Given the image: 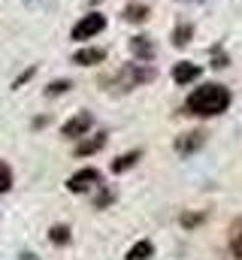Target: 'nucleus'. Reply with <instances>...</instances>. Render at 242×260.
<instances>
[{
    "instance_id": "obj_1",
    "label": "nucleus",
    "mask_w": 242,
    "mask_h": 260,
    "mask_svg": "<svg viewBox=\"0 0 242 260\" xmlns=\"http://www.w3.org/2000/svg\"><path fill=\"white\" fill-rule=\"evenodd\" d=\"M227 106H230V91H227L224 85L209 82V85L197 88V91L188 97L185 112H188V115H200V118H212V115L227 112Z\"/></svg>"
},
{
    "instance_id": "obj_2",
    "label": "nucleus",
    "mask_w": 242,
    "mask_h": 260,
    "mask_svg": "<svg viewBox=\"0 0 242 260\" xmlns=\"http://www.w3.org/2000/svg\"><path fill=\"white\" fill-rule=\"evenodd\" d=\"M152 79H155V70L152 67H142V64H127V67H121V73H118V85L124 91L127 88H136V85H145Z\"/></svg>"
},
{
    "instance_id": "obj_3",
    "label": "nucleus",
    "mask_w": 242,
    "mask_h": 260,
    "mask_svg": "<svg viewBox=\"0 0 242 260\" xmlns=\"http://www.w3.org/2000/svg\"><path fill=\"white\" fill-rule=\"evenodd\" d=\"M103 27H106V18H103L100 12H88V15H85V18L73 27V40H82V43H85V40L97 37Z\"/></svg>"
},
{
    "instance_id": "obj_4",
    "label": "nucleus",
    "mask_w": 242,
    "mask_h": 260,
    "mask_svg": "<svg viewBox=\"0 0 242 260\" xmlns=\"http://www.w3.org/2000/svg\"><path fill=\"white\" fill-rule=\"evenodd\" d=\"M97 182H100V173H97L94 167H85V170H79L76 176H70L67 188H70L73 194H85V191H91Z\"/></svg>"
},
{
    "instance_id": "obj_5",
    "label": "nucleus",
    "mask_w": 242,
    "mask_h": 260,
    "mask_svg": "<svg viewBox=\"0 0 242 260\" xmlns=\"http://www.w3.org/2000/svg\"><path fill=\"white\" fill-rule=\"evenodd\" d=\"M94 124V118L88 115V112H79V115H73L70 121H64V136H70V139H79V136H85L88 130Z\"/></svg>"
},
{
    "instance_id": "obj_6",
    "label": "nucleus",
    "mask_w": 242,
    "mask_h": 260,
    "mask_svg": "<svg viewBox=\"0 0 242 260\" xmlns=\"http://www.w3.org/2000/svg\"><path fill=\"white\" fill-rule=\"evenodd\" d=\"M203 142H206V130H191V133L176 139V151L179 154H194L197 148H203Z\"/></svg>"
},
{
    "instance_id": "obj_7",
    "label": "nucleus",
    "mask_w": 242,
    "mask_h": 260,
    "mask_svg": "<svg viewBox=\"0 0 242 260\" xmlns=\"http://www.w3.org/2000/svg\"><path fill=\"white\" fill-rule=\"evenodd\" d=\"M130 52L136 55V61H152L155 58V46L148 37H133L130 40Z\"/></svg>"
},
{
    "instance_id": "obj_8",
    "label": "nucleus",
    "mask_w": 242,
    "mask_h": 260,
    "mask_svg": "<svg viewBox=\"0 0 242 260\" xmlns=\"http://www.w3.org/2000/svg\"><path fill=\"white\" fill-rule=\"evenodd\" d=\"M173 79H176L179 85H188V82L200 79V67H197V64H188V61H182V64H176V70H173Z\"/></svg>"
},
{
    "instance_id": "obj_9",
    "label": "nucleus",
    "mask_w": 242,
    "mask_h": 260,
    "mask_svg": "<svg viewBox=\"0 0 242 260\" xmlns=\"http://www.w3.org/2000/svg\"><path fill=\"white\" fill-rule=\"evenodd\" d=\"M103 58H106V52H103V49H82V52H76V55H73V64L88 67V64H100Z\"/></svg>"
},
{
    "instance_id": "obj_10",
    "label": "nucleus",
    "mask_w": 242,
    "mask_h": 260,
    "mask_svg": "<svg viewBox=\"0 0 242 260\" xmlns=\"http://www.w3.org/2000/svg\"><path fill=\"white\" fill-rule=\"evenodd\" d=\"M103 145H106V133H97L94 139H88V142L76 145V154H79V157H85V154H94V151H100Z\"/></svg>"
},
{
    "instance_id": "obj_11",
    "label": "nucleus",
    "mask_w": 242,
    "mask_h": 260,
    "mask_svg": "<svg viewBox=\"0 0 242 260\" xmlns=\"http://www.w3.org/2000/svg\"><path fill=\"white\" fill-rule=\"evenodd\" d=\"M152 251H155V248H152V242H148V239H142V242H136V245L127 251V260H148V257H152Z\"/></svg>"
},
{
    "instance_id": "obj_12",
    "label": "nucleus",
    "mask_w": 242,
    "mask_h": 260,
    "mask_svg": "<svg viewBox=\"0 0 242 260\" xmlns=\"http://www.w3.org/2000/svg\"><path fill=\"white\" fill-rule=\"evenodd\" d=\"M124 18H127V21H145V18H148V6H145V3H130V6L124 9Z\"/></svg>"
},
{
    "instance_id": "obj_13",
    "label": "nucleus",
    "mask_w": 242,
    "mask_h": 260,
    "mask_svg": "<svg viewBox=\"0 0 242 260\" xmlns=\"http://www.w3.org/2000/svg\"><path fill=\"white\" fill-rule=\"evenodd\" d=\"M136 160H139V151H127V154H121L118 160L112 164V173H124V170H130Z\"/></svg>"
},
{
    "instance_id": "obj_14",
    "label": "nucleus",
    "mask_w": 242,
    "mask_h": 260,
    "mask_svg": "<svg viewBox=\"0 0 242 260\" xmlns=\"http://www.w3.org/2000/svg\"><path fill=\"white\" fill-rule=\"evenodd\" d=\"M191 34H194V27H191V24H179V27H176V34H173V46H188V43H191Z\"/></svg>"
},
{
    "instance_id": "obj_15",
    "label": "nucleus",
    "mask_w": 242,
    "mask_h": 260,
    "mask_svg": "<svg viewBox=\"0 0 242 260\" xmlns=\"http://www.w3.org/2000/svg\"><path fill=\"white\" fill-rule=\"evenodd\" d=\"M49 239H52L55 245H67V242H70V230L60 227V224H55V227L49 230Z\"/></svg>"
},
{
    "instance_id": "obj_16",
    "label": "nucleus",
    "mask_w": 242,
    "mask_h": 260,
    "mask_svg": "<svg viewBox=\"0 0 242 260\" xmlns=\"http://www.w3.org/2000/svg\"><path fill=\"white\" fill-rule=\"evenodd\" d=\"M230 248H233V257L242 260V224H236L230 233Z\"/></svg>"
},
{
    "instance_id": "obj_17",
    "label": "nucleus",
    "mask_w": 242,
    "mask_h": 260,
    "mask_svg": "<svg viewBox=\"0 0 242 260\" xmlns=\"http://www.w3.org/2000/svg\"><path fill=\"white\" fill-rule=\"evenodd\" d=\"M9 188H12V173L6 164H0V194H6Z\"/></svg>"
},
{
    "instance_id": "obj_18",
    "label": "nucleus",
    "mask_w": 242,
    "mask_h": 260,
    "mask_svg": "<svg viewBox=\"0 0 242 260\" xmlns=\"http://www.w3.org/2000/svg\"><path fill=\"white\" fill-rule=\"evenodd\" d=\"M64 91H70V82H67V79H64V82H52L46 94H49V97H58V94H64Z\"/></svg>"
}]
</instances>
